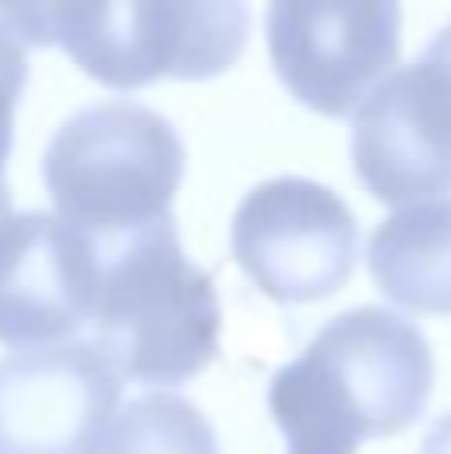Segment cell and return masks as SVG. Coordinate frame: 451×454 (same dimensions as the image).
<instances>
[{
    "mask_svg": "<svg viewBox=\"0 0 451 454\" xmlns=\"http://www.w3.org/2000/svg\"><path fill=\"white\" fill-rule=\"evenodd\" d=\"M431 387L428 335L396 311L356 307L328 319L300 359L272 375L268 411L288 454H356L364 439L407 431Z\"/></svg>",
    "mask_w": 451,
    "mask_h": 454,
    "instance_id": "1",
    "label": "cell"
},
{
    "mask_svg": "<svg viewBox=\"0 0 451 454\" xmlns=\"http://www.w3.org/2000/svg\"><path fill=\"white\" fill-rule=\"evenodd\" d=\"M96 251L92 343L116 375L160 387L200 375L220 351V299L172 215Z\"/></svg>",
    "mask_w": 451,
    "mask_h": 454,
    "instance_id": "2",
    "label": "cell"
},
{
    "mask_svg": "<svg viewBox=\"0 0 451 454\" xmlns=\"http://www.w3.org/2000/svg\"><path fill=\"white\" fill-rule=\"evenodd\" d=\"M24 44H60L84 76L128 92L156 80H208L240 60L248 8L240 0H96L0 8Z\"/></svg>",
    "mask_w": 451,
    "mask_h": 454,
    "instance_id": "3",
    "label": "cell"
},
{
    "mask_svg": "<svg viewBox=\"0 0 451 454\" xmlns=\"http://www.w3.org/2000/svg\"><path fill=\"white\" fill-rule=\"evenodd\" d=\"M184 180V140L160 112L108 100L68 116L44 148L56 215L96 247L168 220Z\"/></svg>",
    "mask_w": 451,
    "mask_h": 454,
    "instance_id": "4",
    "label": "cell"
},
{
    "mask_svg": "<svg viewBox=\"0 0 451 454\" xmlns=\"http://www.w3.org/2000/svg\"><path fill=\"white\" fill-rule=\"evenodd\" d=\"M360 227L332 188L300 176L264 180L232 215V255L276 303H320L356 271Z\"/></svg>",
    "mask_w": 451,
    "mask_h": 454,
    "instance_id": "5",
    "label": "cell"
},
{
    "mask_svg": "<svg viewBox=\"0 0 451 454\" xmlns=\"http://www.w3.org/2000/svg\"><path fill=\"white\" fill-rule=\"evenodd\" d=\"M400 20L392 0H276L264 32L280 84L304 108L340 120L396 72Z\"/></svg>",
    "mask_w": 451,
    "mask_h": 454,
    "instance_id": "6",
    "label": "cell"
},
{
    "mask_svg": "<svg viewBox=\"0 0 451 454\" xmlns=\"http://www.w3.org/2000/svg\"><path fill=\"white\" fill-rule=\"evenodd\" d=\"M352 164L384 204H436L451 192V56L436 40L360 104Z\"/></svg>",
    "mask_w": 451,
    "mask_h": 454,
    "instance_id": "7",
    "label": "cell"
},
{
    "mask_svg": "<svg viewBox=\"0 0 451 454\" xmlns=\"http://www.w3.org/2000/svg\"><path fill=\"white\" fill-rule=\"evenodd\" d=\"M116 407L120 375L96 343L0 359V454H104Z\"/></svg>",
    "mask_w": 451,
    "mask_h": 454,
    "instance_id": "8",
    "label": "cell"
},
{
    "mask_svg": "<svg viewBox=\"0 0 451 454\" xmlns=\"http://www.w3.org/2000/svg\"><path fill=\"white\" fill-rule=\"evenodd\" d=\"M100 251L52 212L0 220V343L56 347L92 323Z\"/></svg>",
    "mask_w": 451,
    "mask_h": 454,
    "instance_id": "9",
    "label": "cell"
},
{
    "mask_svg": "<svg viewBox=\"0 0 451 454\" xmlns=\"http://www.w3.org/2000/svg\"><path fill=\"white\" fill-rule=\"evenodd\" d=\"M368 267L392 303L451 315V200L388 215L368 239Z\"/></svg>",
    "mask_w": 451,
    "mask_h": 454,
    "instance_id": "10",
    "label": "cell"
},
{
    "mask_svg": "<svg viewBox=\"0 0 451 454\" xmlns=\"http://www.w3.org/2000/svg\"><path fill=\"white\" fill-rule=\"evenodd\" d=\"M104 454H220V442L188 399L148 391L116 415Z\"/></svg>",
    "mask_w": 451,
    "mask_h": 454,
    "instance_id": "11",
    "label": "cell"
},
{
    "mask_svg": "<svg viewBox=\"0 0 451 454\" xmlns=\"http://www.w3.org/2000/svg\"><path fill=\"white\" fill-rule=\"evenodd\" d=\"M24 84H28V44L0 16V188H4V164L8 152H12V120Z\"/></svg>",
    "mask_w": 451,
    "mask_h": 454,
    "instance_id": "12",
    "label": "cell"
},
{
    "mask_svg": "<svg viewBox=\"0 0 451 454\" xmlns=\"http://www.w3.org/2000/svg\"><path fill=\"white\" fill-rule=\"evenodd\" d=\"M420 454H451V411L444 419H436V423H431V431L423 434Z\"/></svg>",
    "mask_w": 451,
    "mask_h": 454,
    "instance_id": "13",
    "label": "cell"
},
{
    "mask_svg": "<svg viewBox=\"0 0 451 454\" xmlns=\"http://www.w3.org/2000/svg\"><path fill=\"white\" fill-rule=\"evenodd\" d=\"M8 215L12 212H8V184H4V188H0V220H8Z\"/></svg>",
    "mask_w": 451,
    "mask_h": 454,
    "instance_id": "14",
    "label": "cell"
}]
</instances>
